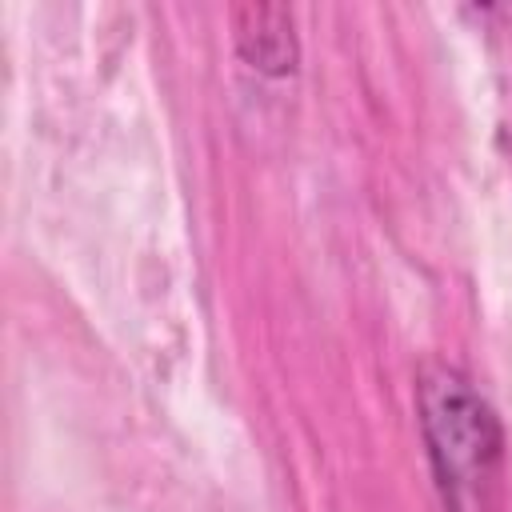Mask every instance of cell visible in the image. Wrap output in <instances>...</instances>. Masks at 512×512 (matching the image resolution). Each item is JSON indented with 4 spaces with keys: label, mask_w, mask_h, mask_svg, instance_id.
Listing matches in <instances>:
<instances>
[{
    "label": "cell",
    "mask_w": 512,
    "mask_h": 512,
    "mask_svg": "<svg viewBox=\"0 0 512 512\" xmlns=\"http://www.w3.org/2000/svg\"><path fill=\"white\" fill-rule=\"evenodd\" d=\"M416 412L428 464L448 512H468L480 484L504 452V428L492 404L452 364H428L416 384Z\"/></svg>",
    "instance_id": "1"
},
{
    "label": "cell",
    "mask_w": 512,
    "mask_h": 512,
    "mask_svg": "<svg viewBox=\"0 0 512 512\" xmlns=\"http://www.w3.org/2000/svg\"><path fill=\"white\" fill-rule=\"evenodd\" d=\"M232 40L240 60L260 76H292L300 64L296 16L284 4H240L232 12Z\"/></svg>",
    "instance_id": "2"
}]
</instances>
